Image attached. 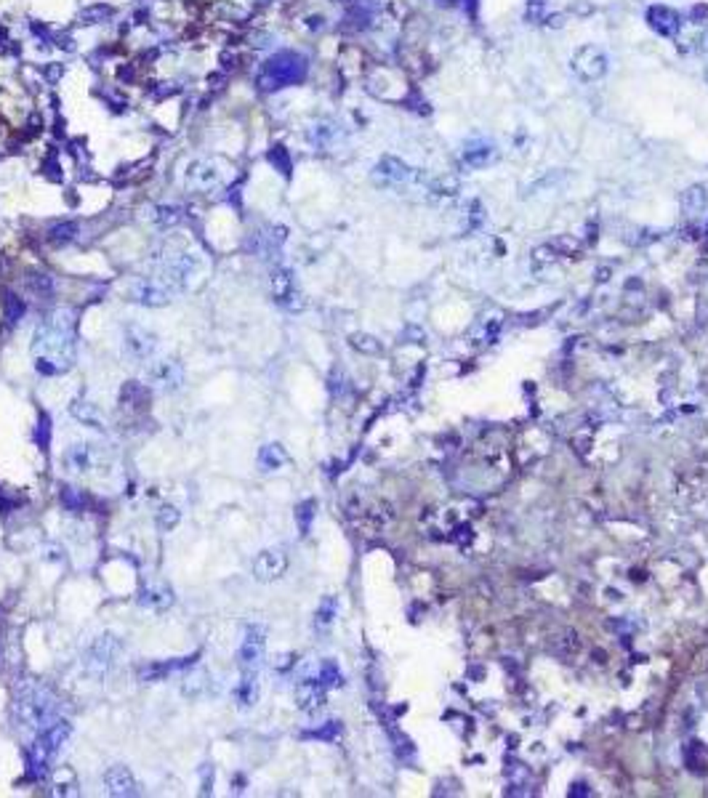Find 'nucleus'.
<instances>
[{
	"label": "nucleus",
	"instance_id": "obj_13",
	"mask_svg": "<svg viewBox=\"0 0 708 798\" xmlns=\"http://www.w3.org/2000/svg\"><path fill=\"white\" fill-rule=\"evenodd\" d=\"M198 657H200V652H195L192 657H176V660H155V663H149V666H144L139 671V678L155 684V681H163L166 676H171L173 671H187V668H192Z\"/></svg>",
	"mask_w": 708,
	"mask_h": 798
},
{
	"label": "nucleus",
	"instance_id": "obj_25",
	"mask_svg": "<svg viewBox=\"0 0 708 798\" xmlns=\"http://www.w3.org/2000/svg\"><path fill=\"white\" fill-rule=\"evenodd\" d=\"M187 181H192V186H198V189H210L219 184V176L208 163H195L192 171H187Z\"/></svg>",
	"mask_w": 708,
	"mask_h": 798
},
{
	"label": "nucleus",
	"instance_id": "obj_15",
	"mask_svg": "<svg viewBox=\"0 0 708 798\" xmlns=\"http://www.w3.org/2000/svg\"><path fill=\"white\" fill-rule=\"evenodd\" d=\"M647 24H650L658 35L674 38V35L679 33V27H682V19H679V13H676L674 8H668V6H650V8H647Z\"/></svg>",
	"mask_w": 708,
	"mask_h": 798
},
{
	"label": "nucleus",
	"instance_id": "obj_24",
	"mask_svg": "<svg viewBox=\"0 0 708 798\" xmlns=\"http://www.w3.org/2000/svg\"><path fill=\"white\" fill-rule=\"evenodd\" d=\"M69 413H72V418H78L80 423H86V426L101 428V423H104L99 407L86 402V399H75V402L69 405Z\"/></svg>",
	"mask_w": 708,
	"mask_h": 798
},
{
	"label": "nucleus",
	"instance_id": "obj_30",
	"mask_svg": "<svg viewBox=\"0 0 708 798\" xmlns=\"http://www.w3.org/2000/svg\"><path fill=\"white\" fill-rule=\"evenodd\" d=\"M682 205H685V210L690 216L703 213V208H706V189H703V186H690L685 192V197H682Z\"/></svg>",
	"mask_w": 708,
	"mask_h": 798
},
{
	"label": "nucleus",
	"instance_id": "obj_41",
	"mask_svg": "<svg viewBox=\"0 0 708 798\" xmlns=\"http://www.w3.org/2000/svg\"><path fill=\"white\" fill-rule=\"evenodd\" d=\"M48 442H51V421H48L45 413H40V421H38V445H40V448H48Z\"/></svg>",
	"mask_w": 708,
	"mask_h": 798
},
{
	"label": "nucleus",
	"instance_id": "obj_44",
	"mask_svg": "<svg viewBox=\"0 0 708 798\" xmlns=\"http://www.w3.org/2000/svg\"><path fill=\"white\" fill-rule=\"evenodd\" d=\"M700 51H703V54H708V33L700 35Z\"/></svg>",
	"mask_w": 708,
	"mask_h": 798
},
{
	"label": "nucleus",
	"instance_id": "obj_33",
	"mask_svg": "<svg viewBox=\"0 0 708 798\" xmlns=\"http://www.w3.org/2000/svg\"><path fill=\"white\" fill-rule=\"evenodd\" d=\"M152 219H155L160 227H176L178 221L184 219V213H181V208H176V205H157L155 213H152Z\"/></svg>",
	"mask_w": 708,
	"mask_h": 798
},
{
	"label": "nucleus",
	"instance_id": "obj_4",
	"mask_svg": "<svg viewBox=\"0 0 708 798\" xmlns=\"http://www.w3.org/2000/svg\"><path fill=\"white\" fill-rule=\"evenodd\" d=\"M309 72V62L307 56L296 54V51H280L272 59H266V64L258 69L256 86L261 91H280L301 83Z\"/></svg>",
	"mask_w": 708,
	"mask_h": 798
},
{
	"label": "nucleus",
	"instance_id": "obj_7",
	"mask_svg": "<svg viewBox=\"0 0 708 798\" xmlns=\"http://www.w3.org/2000/svg\"><path fill=\"white\" fill-rule=\"evenodd\" d=\"M570 67H573V72H576L578 80H583V83H597L599 77H605V72H607V56H605V51L597 48V45H583V48H578L576 54H573Z\"/></svg>",
	"mask_w": 708,
	"mask_h": 798
},
{
	"label": "nucleus",
	"instance_id": "obj_8",
	"mask_svg": "<svg viewBox=\"0 0 708 798\" xmlns=\"http://www.w3.org/2000/svg\"><path fill=\"white\" fill-rule=\"evenodd\" d=\"M147 381H149V386L160 389V392H176L184 383V367L176 360L152 362L149 370H147Z\"/></svg>",
	"mask_w": 708,
	"mask_h": 798
},
{
	"label": "nucleus",
	"instance_id": "obj_40",
	"mask_svg": "<svg viewBox=\"0 0 708 798\" xmlns=\"http://www.w3.org/2000/svg\"><path fill=\"white\" fill-rule=\"evenodd\" d=\"M341 734V724L338 722H328L322 729H314V732H304V737H317V740H336Z\"/></svg>",
	"mask_w": 708,
	"mask_h": 798
},
{
	"label": "nucleus",
	"instance_id": "obj_27",
	"mask_svg": "<svg viewBox=\"0 0 708 798\" xmlns=\"http://www.w3.org/2000/svg\"><path fill=\"white\" fill-rule=\"evenodd\" d=\"M24 301L11 290H3V314H6V322L8 325H16L19 319L24 317Z\"/></svg>",
	"mask_w": 708,
	"mask_h": 798
},
{
	"label": "nucleus",
	"instance_id": "obj_23",
	"mask_svg": "<svg viewBox=\"0 0 708 798\" xmlns=\"http://www.w3.org/2000/svg\"><path fill=\"white\" fill-rule=\"evenodd\" d=\"M285 460H288V455H285L282 445H277V442L264 445V448L258 450V466H261V471L282 469V466H285Z\"/></svg>",
	"mask_w": 708,
	"mask_h": 798
},
{
	"label": "nucleus",
	"instance_id": "obj_28",
	"mask_svg": "<svg viewBox=\"0 0 708 798\" xmlns=\"http://www.w3.org/2000/svg\"><path fill=\"white\" fill-rule=\"evenodd\" d=\"M75 237H78V224H75V221H62V224H56V227L48 229V242L56 245V248L72 242Z\"/></svg>",
	"mask_w": 708,
	"mask_h": 798
},
{
	"label": "nucleus",
	"instance_id": "obj_2",
	"mask_svg": "<svg viewBox=\"0 0 708 798\" xmlns=\"http://www.w3.org/2000/svg\"><path fill=\"white\" fill-rule=\"evenodd\" d=\"M56 711H59V705H56L54 692L43 684H27L19 689V695L13 700L16 722L27 729H38V732L56 722Z\"/></svg>",
	"mask_w": 708,
	"mask_h": 798
},
{
	"label": "nucleus",
	"instance_id": "obj_31",
	"mask_svg": "<svg viewBox=\"0 0 708 798\" xmlns=\"http://www.w3.org/2000/svg\"><path fill=\"white\" fill-rule=\"evenodd\" d=\"M24 285H27L35 295H51L54 293V280L43 272H27Z\"/></svg>",
	"mask_w": 708,
	"mask_h": 798
},
{
	"label": "nucleus",
	"instance_id": "obj_26",
	"mask_svg": "<svg viewBox=\"0 0 708 798\" xmlns=\"http://www.w3.org/2000/svg\"><path fill=\"white\" fill-rule=\"evenodd\" d=\"M67 463H69V469L72 471H91V466H93V452H91V445H75V448H69V452H67Z\"/></svg>",
	"mask_w": 708,
	"mask_h": 798
},
{
	"label": "nucleus",
	"instance_id": "obj_39",
	"mask_svg": "<svg viewBox=\"0 0 708 798\" xmlns=\"http://www.w3.org/2000/svg\"><path fill=\"white\" fill-rule=\"evenodd\" d=\"M336 610H338V602L333 596H328L320 604V610H317V628H328L333 623V617H336Z\"/></svg>",
	"mask_w": 708,
	"mask_h": 798
},
{
	"label": "nucleus",
	"instance_id": "obj_14",
	"mask_svg": "<svg viewBox=\"0 0 708 798\" xmlns=\"http://www.w3.org/2000/svg\"><path fill=\"white\" fill-rule=\"evenodd\" d=\"M200 272H202V261H200L198 256H192V253H184V256H178V258H173V261L168 263L166 280L173 285V287H187L189 280L198 277Z\"/></svg>",
	"mask_w": 708,
	"mask_h": 798
},
{
	"label": "nucleus",
	"instance_id": "obj_9",
	"mask_svg": "<svg viewBox=\"0 0 708 798\" xmlns=\"http://www.w3.org/2000/svg\"><path fill=\"white\" fill-rule=\"evenodd\" d=\"M269 293H272V298H275L277 304H282L285 309H301L304 307V301H296V298H301L299 293H296V280H293V272L290 269H272V274H269Z\"/></svg>",
	"mask_w": 708,
	"mask_h": 798
},
{
	"label": "nucleus",
	"instance_id": "obj_18",
	"mask_svg": "<svg viewBox=\"0 0 708 798\" xmlns=\"http://www.w3.org/2000/svg\"><path fill=\"white\" fill-rule=\"evenodd\" d=\"M258 695H261V687H258V671L256 668H243V678L234 689V700L240 708H253L258 702Z\"/></svg>",
	"mask_w": 708,
	"mask_h": 798
},
{
	"label": "nucleus",
	"instance_id": "obj_42",
	"mask_svg": "<svg viewBox=\"0 0 708 798\" xmlns=\"http://www.w3.org/2000/svg\"><path fill=\"white\" fill-rule=\"evenodd\" d=\"M293 660H296V657H293V655H280V657H277L275 668H280V671H285V668L293 666Z\"/></svg>",
	"mask_w": 708,
	"mask_h": 798
},
{
	"label": "nucleus",
	"instance_id": "obj_38",
	"mask_svg": "<svg viewBox=\"0 0 708 798\" xmlns=\"http://www.w3.org/2000/svg\"><path fill=\"white\" fill-rule=\"evenodd\" d=\"M112 8L110 6H91V8H83V11H80V22L83 24H99V22H104V19H107V16H112Z\"/></svg>",
	"mask_w": 708,
	"mask_h": 798
},
{
	"label": "nucleus",
	"instance_id": "obj_5",
	"mask_svg": "<svg viewBox=\"0 0 708 798\" xmlns=\"http://www.w3.org/2000/svg\"><path fill=\"white\" fill-rule=\"evenodd\" d=\"M120 655V639L115 634L96 636L83 652V671L93 678H104L110 673Z\"/></svg>",
	"mask_w": 708,
	"mask_h": 798
},
{
	"label": "nucleus",
	"instance_id": "obj_19",
	"mask_svg": "<svg viewBox=\"0 0 708 798\" xmlns=\"http://www.w3.org/2000/svg\"><path fill=\"white\" fill-rule=\"evenodd\" d=\"M139 604L147 607V610L163 612V610H168V607L173 604V591L168 588V586H163V583H149V586H144V588L139 591Z\"/></svg>",
	"mask_w": 708,
	"mask_h": 798
},
{
	"label": "nucleus",
	"instance_id": "obj_37",
	"mask_svg": "<svg viewBox=\"0 0 708 798\" xmlns=\"http://www.w3.org/2000/svg\"><path fill=\"white\" fill-rule=\"evenodd\" d=\"M320 684H322V687H341V684H343V676H341V671H338V666H336V663H331V660H328V663H322V668H320Z\"/></svg>",
	"mask_w": 708,
	"mask_h": 798
},
{
	"label": "nucleus",
	"instance_id": "obj_16",
	"mask_svg": "<svg viewBox=\"0 0 708 798\" xmlns=\"http://www.w3.org/2000/svg\"><path fill=\"white\" fill-rule=\"evenodd\" d=\"M498 157V147L487 139H474L464 144V163L469 168H487Z\"/></svg>",
	"mask_w": 708,
	"mask_h": 798
},
{
	"label": "nucleus",
	"instance_id": "obj_45",
	"mask_svg": "<svg viewBox=\"0 0 708 798\" xmlns=\"http://www.w3.org/2000/svg\"><path fill=\"white\" fill-rule=\"evenodd\" d=\"M440 3H458V0H440Z\"/></svg>",
	"mask_w": 708,
	"mask_h": 798
},
{
	"label": "nucleus",
	"instance_id": "obj_29",
	"mask_svg": "<svg viewBox=\"0 0 708 798\" xmlns=\"http://www.w3.org/2000/svg\"><path fill=\"white\" fill-rule=\"evenodd\" d=\"M178 522H181V511H178L176 506H160L157 508V516H155V525L160 532H171V530H176Z\"/></svg>",
	"mask_w": 708,
	"mask_h": 798
},
{
	"label": "nucleus",
	"instance_id": "obj_43",
	"mask_svg": "<svg viewBox=\"0 0 708 798\" xmlns=\"http://www.w3.org/2000/svg\"><path fill=\"white\" fill-rule=\"evenodd\" d=\"M62 72H64V67H62V64H54V67H48V77H51V80H56V77L62 75Z\"/></svg>",
	"mask_w": 708,
	"mask_h": 798
},
{
	"label": "nucleus",
	"instance_id": "obj_32",
	"mask_svg": "<svg viewBox=\"0 0 708 798\" xmlns=\"http://www.w3.org/2000/svg\"><path fill=\"white\" fill-rule=\"evenodd\" d=\"M314 508H317V501H312V498H309V501H304V503L296 506V522H299L301 535H309L312 519H314V514H317Z\"/></svg>",
	"mask_w": 708,
	"mask_h": 798
},
{
	"label": "nucleus",
	"instance_id": "obj_35",
	"mask_svg": "<svg viewBox=\"0 0 708 798\" xmlns=\"http://www.w3.org/2000/svg\"><path fill=\"white\" fill-rule=\"evenodd\" d=\"M59 498H62V506H64L67 511H83V506H86V495L78 490V487H62V492H59Z\"/></svg>",
	"mask_w": 708,
	"mask_h": 798
},
{
	"label": "nucleus",
	"instance_id": "obj_12",
	"mask_svg": "<svg viewBox=\"0 0 708 798\" xmlns=\"http://www.w3.org/2000/svg\"><path fill=\"white\" fill-rule=\"evenodd\" d=\"M104 785H107V793L115 798H131L139 796V782L128 766L115 764L104 772Z\"/></svg>",
	"mask_w": 708,
	"mask_h": 798
},
{
	"label": "nucleus",
	"instance_id": "obj_46",
	"mask_svg": "<svg viewBox=\"0 0 708 798\" xmlns=\"http://www.w3.org/2000/svg\"><path fill=\"white\" fill-rule=\"evenodd\" d=\"M706 80H708V69H706Z\"/></svg>",
	"mask_w": 708,
	"mask_h": 798
},
{
	"label": "nucleus",
	"instance_id": "obj_1",
	"mask_svg": "<svg viewBox=\"0 0 708 798\" xmlns=\"http://www.w3.org/2000/svg\"><path fill=\"white\" fill-rule=\"evenodd\" d=\"M35 370L40 375H59L75 365L78 341L72 312H54L43 325H38L33 341Z\"/></svg>",
	"mask_w": 708,
	"mask_h": 798
},
{
	"label": "nucleus",
	"instance_id": "obj_20",
	"mask_svg": "<svg viewBox=\"0 0 708 798\" xmlns=\"http://www.w3.org/2000/svg\"><path fill=\"white\" fill-rule=\"evenodd\" d=\"M136 298L144 307H166L171 301V287L166 283H155V280L147 283L144 280V283L136 285Z\"/></svg>",
	"mask_w": 708,
	"mask_h": 798
},
{
	"label": "nucleus",
	"instance_id": "obj_11",
	"mask_svg": "<svg viewBox=\"0 0 708 798\" xmlns=\"http://www.w3.org/2000/svg\"><path fill=\"white\" fill-rule=\"evenodd\" d=\"M253 578L258 583H272L277 580L285 569H288V557L280 548H266L258 557L253 559Z\"/></svg>",
	"mask_w": 708,
	"mask_h": 798
},
{
	"label": "nucleus",
	"instance_id": "obj_17",
	"mask_svg": "<svg viewBox=\"0 0 708 798\" xmlns=\"http://www.w3.org/2000/svg\"><path fill=\"white\" fill-rule=\"evenodd\" d=\"M296 705L307 713L320 711L322 705H325V687H322L320 681H312V678L301 681L299 687H296Z\"/></svg>",
	"mask_w": 708,
	"mask_h": 798
},
{
	"label": "nucleus",
	"instance_id": "obj_3",
	"mask_svg": "<svg viewBox=\"0 0 708 798\" xmlns=\"http://www.w3.org/2000/svg\"><path fill=\"white\" fill-rule=\"evenodd\" d=\"M69 732H72V726H69V722H64V719H56L54 724H48L45 729L38 732L33 748H30V753H27L30 777L43 780V777L48 775V769L54 766L56 756L62 753L64 743L69 740Z\"/></svg>",
	"mask_w": 708,
	"mask_h": 798
},
{
	"label": "nucleus",
	"instance_id": "obj_36",
	"mask_svg": "<svg viewBox=\"0 0 708 798\" xmlns=\"http://www.w3.org/2000/svg\"><path fill=\"white\" fill-rule=\"evenodd\" d=\"M349 343H352L357 351H362V354H381V343H378L373 336H365V333H354L352 338H349Z\"/></svg>",
	"mask_w": 708,
	"mask_h": 798
},
{
	"label": "nucleus",
	"instance_id": "obj_10",
	"mask_svg": "<svg viewBox=\"0 0 708 798\" xmlns=\"http://www.w3.org/2000/svg\"><path fill=\"white\" fill-rule=\"evenodd\" d=\"M264 649H266V628L261 623L248 625V628H245V636H243V644H240V652H237L240 666L243 668H258L261 657H264Z\"/></svg>",
	"mask_w": 708,
	"mask_h": 798
},
{
	"label": "nucleus",
	"instance_id": "obj_22",
	"mask_svg": "<svg viewBox=\"0 0 708 798\" xmlns=\"http://www.w3.org/2000/svg\"><path fill=\"white\" fill-rule=\"evenodd\" d=\"M376 173L381 176V178H387L389 184H399V181H408L410 176V168L402 160H397V157H384L381 163H378Z\"/></svg>",
	"mask_w": 708,
	"mask_h": 798
},
{
	"label": "nucleus",
	"instance_id": "obj_34",
	"mask_svg": "<svg viewBox=\"0 0 708 798\" xmlns=\"http://www.w3.org/2000/svg\"><path fill=\"white\" fill-rule=\"evenodd\" d=\"M266 157H269V163L275 165V171H280L282 176H290V168H293V165H290V154L282 144H275Z\"/></svg>",
	"mask_w": 708,
	"mask_h": 798
},
{
	"label": "nucleus",
	"instance_id": "obj_6",
	"mask_svg": "<svg viewBox=\"0 0 708 798\" xmlns=\"http://www.w3.org/2000/svg\"><path fill=\"white\" fill-rule=\"evenodd\" d=\"M157 346H160V341L155 333L139 328V325H131L122 336V357L131 365H147L157 354Z\"/></svg>",
	"mask_w": 708,
	"mask_h": 798
},
{
	"label": "nucleus",
	"instance_id": "obj_21",
	"mask_svg": "<svg viewBox=\"0 0 708 798\" xmlns=\"http://www.w3.org/2000/svg\"><path fill=\"white\" fill-rule=\"evenodd\" d=\"M120 405L128 410H147L149 405V386L139 381H125L120 389Z\"/></svg>",
	"mask_w": 708,
	"mask_h": 798
}]
</instances>
